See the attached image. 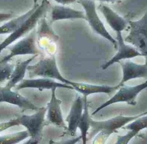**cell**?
<instances>
[{"instance_id":"obj_3","label":"cell","mask_w":147,"mask_h":144,"mask_svg":"<svg viewBox=\"0 0 147 144\" xmlns=\"http://www.w3.org/2000/svg\"><path fill=\"white\" fill-rule=\"evenodd\" d=\"M129 32L124 39L146 58L147 64V13L136 21H129Z\"/></svg>"},{"instance_id":"obj_15","label":"cell","mask_w":147,"mask_h":144,"mask_svg":"<svg viewBox=\"0 0 147 144\" xmlns=\"http://www.w3.org/2000/svg\"><path fill=\"white\" fill-rule=\"evenodd\" d=\"M98 9L102 14L109 26L116 32H122L129 25V22L109 6L100 4Z\"/></svg>"},{"instance_id":"obj_10","label":"cell","mask_w":147,"mask_h":144,"mask_svg":"<svg viewBox=\"0 0 147 144\" xmlns=\"http://www.w3.org/2000/svg\"><path fill=\"white\" fill-rule=\"evenodd\" d=\"M53 88L74 89L71 85L57 82L53 79L43 77L38 79H23L16 85V89L19 90L25 88H35L42 91L44 89H51Z\"/></svg>"},{"instance_id":"obj_8","label":"cell","mask_w":147,"mask_h":144,"mask_svg":"<svg viewBox=\"0 0 147 144\" xmlns=\"http://www.w3.org/2000/svg\"><path fill=\"white\" fill-rule=\"evenodd\" d=\"M37 31L34 28L10 49V53L0 61V65L8 63L14 57L26 55H37L40 52L36 45Z\"/></svg>"},{"instance_id":"obj_22","label":"cell","mask_w":147,"mask_h":144,"mask_svg":"<svg viewBox=\"0 0 147 144\" xmlns=\"http://www.w3.org/2000/svg\"><path fill=\"white\" fill-rule=\"evenodd\" d=\"M30 137L28 131H23L16 133L0 137V144H17Z\"/></svg>"},{"instance_id":"obj_12","label":"cell","mask_w":147,"mask_h":144,"mask_svg":"<svg viewBox=\"0 0 147 144\" xmlns=\"http://www.w3.org/2000/svg\"><path fill=\"white\" fill-rule=\"evenodd\" d=\"M6 102L19 107L23 111L37 110L39 108L28 99L7 87H0V103Z\"/></svg>"},{"instance_id":"obj_1","label":"cell","mask_w":147,"mask_h":144,"mask_svg":"<svg viewBox=\"0 0 147 144\" xmlns=\"http://www.w3.org/2000/svg\"><path fill=\"white\" fill-rule=\"evenodd\" d=\"M51 5L48 0H43L40 4L37 3L34 4L32 12L26 20L0 44V53L15 41L23 38L35 28L38 22L45 16Z\"/></svg>"},{"instance_id":"obj_20","label":"cell","mask_w":147,"mask_h":144,"mask_svg":"<svg viewBox=\"0 0 147 144\" xmlns=\"http://www.w3.org/2000/svg\"><path fill=\"white\" fill-rule=\"evenodd\" d=\"M32 11L33 7L25 13L18 17L10 19L5 24L0 26V35L10 34L13 32L26 20Z\"/></svg>"},{"instance_id":"obj_9","label":"cell","mask_w":147,"mask_h":144,"mask_svg":"<svg viewBox=\"0 0 147 144\" xmlns=\"http://www.w3.org/2000/svg\"><path fill=\"white\" fill-rule=\"evenodd\" d=\"M117 43V52L116 54L108 62L102 65V70L107 69L109 67L121 61L129 59L136 57L142 56L140 53L131 45L127 44L123 38L122 32L116 33Z\"/></svg>"},{"instance_id":"obj_13","label":"cell","mask_w":147,"mask_h":144,"mask_svg":"<svg viewBox=\"0 0 147 144\" xmlns=\"http://www.w3.org/2000/svg\"><path fill=\"white\" fill-rule=\"evenodd\" d=\"M57 88L51 89V98L47 104V120L48 124H53L59 127L67 130V127L64 121L63 115L61 109L62 101L56 97V90Z\"/></svg>"},{"instance_id":"obj_19","label":"cell","mask_w":147,"mask_h":144,"mask_svg":"<svg viewBox=\"0 0 147 144\" xmlns=\"http://www.w3.org/2000/svg\"><path fill=\"white\" fill-rule=\"evenodd\" d=\"M37 55H34L32 57L23 61L16 62L14 68L8 83L5 87L12 89L16 86L18 83H20L24 79L27 68L29 64L37 57Z\"/></svg>"},{"instance_id":"obj_11","label":"cell","mask_w":147,"mask_h":144,"mask_svg":"<svg viewBox=\"0 0 147 144\" xmlns=\"http://www.w3.org/2000/svg\"><path fill=\"white\" fill-rule=\"evenodd\" d=\"M122 67L123 77L119 83L120 86L128 81L140 78H147V64H139L130 59L122 60L119 62Z\"/></svg>"},{"instance_id":"obj_27","label":"cell","mask_w":147,"mask_h":144,"mask_svg":"<svg viewBox=\"0 0 147 144\" xmlns=\"http://www.w3.org/2000/svg\"><path fill=\"white\" fill-rule=\"evenodd\" d=\"M38 0H33L34 3V4H36V3H38Z\"/></svg>"},{"instance_id":"obj_26","label":"cell","mask_w":147,"mask_h":144,"mask_svg":"<svg viewBox=\"0 0 147 144\" xmlns=\"http://www.w3.org/2000/svg\"><path fill=\"white\" fill-rule=\"evenodd\" d=\"M13 15L11 13H4L0 12V23L12 19Z\"/></svg>"},{"instance_id":"obj_21","label":"cell","mask_w":147,"mask_h":144,"mask_svg":"<svg viewBox=\"0 0 147 144\" xmlns=\"http://www.w3.org/2000/svg\"><path fill=\"white\" fill-rule=\"evenodd\" d=\"M84 109L82 117L78 125V128L81 132V139L83 143H86L87 140V135L88 131L90 128V121L91 118L90 117L88 112V102L87 97L84 96Z\"/></svg>"},{"instance_id":"obj_4","label":"cell","mask_w":147,"mask_h":144,"mask_svg":"<svg viewBox=\"0 0 147 144\" xmlns=\"http://www.w3.org/2000/svg\"><path fill=\"white\" fill-rule=\"evenodd\" d=\"M47 110V108H40L34 114L23 115L16 119L19 125L27 129L31 137L25 143L38 144L41 141L43 128L47 124L45 120Z\"/></svg>"},{"instance_id":"obj_16","label":"cell","mask_w":147,"mask_h":144,"mask_svg":"<svg viewBox=\"0 0 147 144\" xmlns=\"http://www.w3.org/2000/svg\"><path fill=\"white\" fill-rule=\"evenodd\" d=\"M147 128V114L141 116L132 121L127 125H125L122 129L129 131L124 136H117L116 144H127L133 138L137 136L139 133Z\"/></svg>"},{"instance_id":"obj_18","label":"cell","mask_w":147,"mask_h":144,"mask_svg":"<svg viewBox=\"0 0 147 144\" xmlns=\"http://www.w3.org/2000/svg\"><path fill=\"white\" fill-rule=\"evenodd\" d=\"M71 86L76 91L82 94L84 96L86 97L89 95L97 93H105L109 94L121 87L119 84L115 87H109L105 85H93L74 82H72Z\"/></svg>"},{"instance_id":"obj_2","label":"cell","mask_w":147,"mask_h":144,"mask_svg":"<svg viewBox=\"0 0 147 144\" xmlns=\"http://www.w3.org/2000/svg\"><path fill=\"white\" fill-rule=\"evenodd\" d=\"M147 114V112L134 116H125L122 114L104 121H96L91 118L90 121V138L93 137L100 133L101 135L108 139L111 134L117 133V130L121 129L125 125L136 119Z\"/></svg>"},{"instance_id":"obj_17","label":"cell","mask_w":147,"mask_h":144,"mask_svg":"<svg viewBox=\"0 0 147 144\" xmlns=\"http://www.w3.org/2000/svg\"><path fill=\"white\" fill-rule=\"evenodd\" d=\"M51 22L66 20H86L85 12L76 10L63 5H55L52 9Z\"/></svg>"},{"instance_id":"obj_14","label":"cell","mask_w":147,"mask_h":144,"mask_svg":"<svg viewBox=\"0 0 147 144\" xmlns=\"http://www.w3.org/2000/svg\"><path fill=\"white\" fill-rule=\"evenodd\" d=\"M83 109V99L77 94L71 106L69 113L65 120L68 124L67 133L70 136L74 137L76 135L78 125L82 117Z\"/></svg>"},{"instance_id":"obj_5","label":"cell","mask_w":147,"mask_h":144,"mask_svg":"<svg viewBox=\"0 0 147 144\" xmlns=\"http://www.w3.org/2000/svg\"><path fill=\"white\" fill-rule=\"evenodd\" d=\"M28 75L32 78L36 76L57 80L63 83L71 85L72 81L65 78L60 73L57 65L55 55L40 59L38 62L27 68Z\"/></svg>"},{"instance_id":"obj_6","label":"cell","mask_w":147,"mask_h":144,"mask_svg":"<svg viewBox=\"0 0 147 144\" xmlns=\"http://www.w3.org/2000/svg\"><path fill=\"white\" fill-rule=\"evenodd\" d=\"M84 10L86 20L87 21L92 29L101 37L112 43L117 49V43L109 33L97 12L96 3L93 0H79L77 2Z\"/></svg>"},{"instance_id":"obj_23","label":"cell","mask_w":147,"mask_h":144,"mask_svg":"<svg viewBox=\"0 0 147 144\" xmlns=\"http://www.w3.org/2000/svg\"><path fill=\"white\" fill-rule=\"evenodd\" d=\"M15 65L8 63L0 65V83L9 80Z\"/></svg>"},{"instance_id":"obj_25","label":"cell","mask_w":147,"mask_h":144,"mask_svg":"<svg viewBox=\"0 0 147 144\" xmlns=\"http://www.w3.org/2000/svg\"><path fill=\"white\" fill-rule=\"evenodd\" d=\"M54 1L61 5H65L77 2L79 0H54ZM93 1H95V0H93ZM96 1L106 2H111L115 1L116 0H96Z\"/></svg>"},{"instance_id":"obj_24","label":"cell","mask_w":147,"mask_h":144,"mask_svg":"<svg viewBox=\"0 0 147 144\" xmlns=\"http://www.w3.org/2000/svg\"><path fill=\"white\" fill-rule=\"evenodd\" d=\"M18 125H19V124L16 119L12 120L8 122L1 123L0 124V133L13 127Z\"/></svg>"},{"instance_id":"obj_7","label":"cell","mask_w":147,"mask_h":144,"mask_svg":"<svg viewBox=\"0 0 147 144\" xmlns=\"http://www.w3.org/2000/svg\"><path fill=\"white\" fill-rule=\"evenodd\" d=\"M147 88V80L145 82L134 86H121L118 92L109 100L103 103L92 114L94 115L103 108L110 105L118 102H126L128 105L135 106L137 104L136 99L138 95Z\"/></svg>"}]
</instances>
